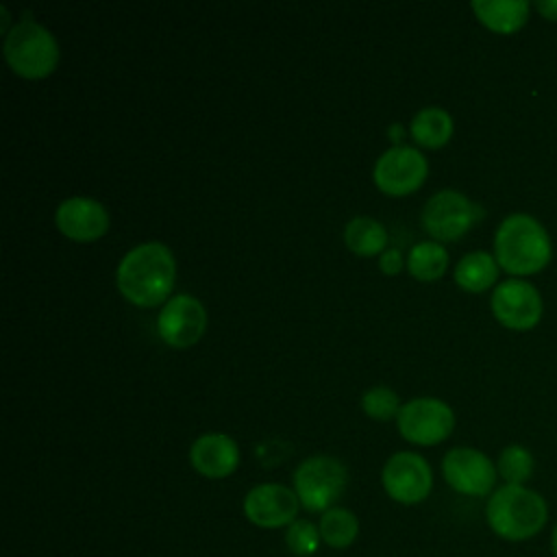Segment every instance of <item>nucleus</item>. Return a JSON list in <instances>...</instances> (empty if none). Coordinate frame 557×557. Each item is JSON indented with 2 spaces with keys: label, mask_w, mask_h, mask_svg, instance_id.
Listing matches in <instances>:
<instances>
[{
  "label": "nucleus",
  "mask_w": 557,
  "mask_h": 557,
  "mask_svg": "<svg viewBox=\"0 0 557 557\" xmlns=\"http://www.w3.org/2000/svg\"><path fill=\"white\" fill-rule=\"evenodd\" d=\"M176 281V261L161 242H146L131 248L115 270L120 294L137 307H157L170 300Z\"/></svg>",
  "instance_id": "nucleus-1"
},
{
  "label": "nucleus",
  "mask_w": 557,
  "mask_h": 557,
  "mask_svg": "<svg viewBox=\"0 0 557 557\" xmlns=\"http://www.w3.org/2000/svg\"><path fill=\"white\" fill-rule=\"evenodd\" d=\"M548 500L527 485H500L485 503V522L490 531L505 542H529L548 524Z\"/></svg>",
  "instance_id": "nucleus-2"
},
{
  "label": "nucleus",
  "mask_w": 557,
  "mask_h": 557,
  "mask_svg": "<svg viewBox=\"0 0 557 557\" xmlns=\"http://www.w3.org/2000/svg\"><path fill=\"white\" fill-rule=\"evenodd\" d=\"M494 259L516 278L537 274L553 259L550 235L533 215L511 213L494 233Z\"/></svg>",
  "instance_id": "nucleus-3"
},
{
  "label": "nucleus",
  "mask_w": 557,
  "mask_h": 557,
  "mask_svg": "<svg viewBox=\"0 0 557 557\" xmlns=\"http://www.w3.org/2000/svg\"><path fill=\"white\" fill-rule=\"evenodd\" d=\"M2 50L9 67L28 81L50 76L61 57L54 35L28 17L7 30Z\"/></svg>",
  "instance_id": "nucleus-4"
},
{
  "label": "nucleus",
  "mask_w": 557,
  "mask_h": 557,
  "mask_svg": "<svg viewBox=\"0 0 557 557\" xmlns=\"http://www.w3.org/2000/svg\"><path fill=\"white\" fill-rule=\"evenodd\" d=\"M292 483L300 507L311 513H324L344 494L348 485V470L335 457L313 455L298 463Z\"/></svg>",
  "instance_id": "nucleus-5"
},
{
  "label": "nucleus",
  "mask_w": 557,
  "mask_h": 557,
  "mask_svg": "<svg viewBox=\"0 0 557 557\" xmlns=\"http://www.w3.org/2000/svg\"><path fill=\"white\" fill-rule=\"evenodd\" d=\"M483 218V207L457 189L433 194L422 209V226L435 242L463 237Z\"/></svg>",
  "instance_id": "nucleus-6"
},
{
  "label": "nucleus",
  "mask_w": 557,
  "mask_h": 557,
  "mask_svg": "<svg viewBox=\"0 0 557 557\" xmlns=\"http://www.w3.org/2000/svg\"><path fill=\"white\" fill-rule=\"evenodd\" d=\"M396 426L407 442L418 446H435L448 440L453 433L455 411L448 403L433 396L411 398L400 407Z\"/></svg>",
  "instance_id": "nucleus-7"
},
{
  "label": "nucleus",
  "mask_w": 557,
  "mask_h": 557,
  "mask_svg": "<svg viewBox=\"0 0 557 557\" xmlns=\"http://www.w3.org/2000/svg\"><path fill=\"white\" fill-rule=\"evenodd\" d=\"M492 315L509 331H531L540 324L544 300L537 287L524 278L500 281L490 298Z\"/></svg>",
  "instance_id": "nucleus-8"
},
{
  "label": "nucleus",
  "mask_w": 557,
  "mask_h": 557,
  "mask_svg": "<svg viewBox=\"0 0 557 557\" xmlns=\"http://www.w3.org/2000/svg\"><path fill=\"white\" fill-rule=\"evenodd\" d=\"M442 474L450 490L461 496H490L496 490V463L479 448L455 446L442 459Z\"/></svg>",
  "instance_id": "nucleus-9"
},
{
  "label": "nucleus",
  "mask_w": 557,
  "mask_h": 557,
  "mask_svg": "<svg viewBox=\"0 0 557 557\" xmlns=\"http://www.w3.org/2000/svg\"><path fill=\"white\" fill-rule=\"evenodd\" d=\"M381 483L392 500L400 505H418L426 500L433 490V472L422 455L400 450L385 461Z\"/></svg>",
  "instance_id": "nucleus-10"
},
{
  "label": "nucleus",
  "mask_w": 557,
  "mask_h": 557,
  "mask_svg": "<svg viewBox=\"0 0 557 557\" xmlns=\"http://www.w3.org/2000/svg\"><path fill=\"white\" fill-rule=\"evenodd\" d=\"M429 174L426 157L411 146H392L374 163V185L387 196H409Z\"/></svg>",
  "instance_id": "nucleus-11"
},
{
  "label": "nucleus",
  "mask_w": 557,
  "mask_h": 557,
  "mask_svg": "<svg viewBox=\"0 0 557 557\" xmlns=\"http://www.w3.org/2000/svg\"><path fill=\"white\" fill-rule=\"evenodd\" d=\"M207 331L205 305L189 294L172 296L157 315V333L170 348H189Z\"/></svg>",
  "instance_id": "nucleus-12"
},
{
  "label": "nucleus",
  "mask_w": 557,
  "mask_h": 557,
  "mask_svg": "<svg viewBox=\"0 0 557 557\" xmlns=\"http://www.w3.org/2000/svg\"><path fill=\"white\" fill-rule=\"evenodd\" d=\"M244 516L259 529H281L298 520L300 500L294 487L283 483H259L244 496Z\"/></svg>",
  "instance_id": "nucleus-13"
},
{
  "label": "nucleus",
  "mask_w": 557,
  "mask_h": 557,
  "mask_svg": "<svg viewBox=\"0 0 557 557\" xmlns=\"http://www.w3.org/2000/svg\"><path fill=\"white\" fill-rule=\"evenodd\" d=\"M54 224L67 239L96 242L109 231V213L94 198L72 196L57 207Z\"/></svg>",
  "instance_id": "nucleus-14"
},
{
  "label": "nucleus",
  "mask_w": 557,
  "mask_h": 557,
  "mask_svg": "<svg viewBox=\"0 0 557 557\" xmlns=\"http://www.w3.org/2000/svg\"><path fill=\"white\" fill-rule=\"evenodd\" d=\"M189 463L205 479H226L239 466V446L226 433H202L191 442Z\"/></svg>",
  "instance_id": "nucleus-15"
},
{
  "label": "nucleus",
  "mask_w": 557,
  "mask_h": 557,
  "mask_svg": "<svg viewBox=\"0 0 557 557\" xmlns=\"http://www.w3.org/2000/svg\"><path fill=\"white\" fill-rule=\"evenodd\" d=\"M472 11L476 20L496 35H513L527 22L531 4L527 0H474Z\"/></svg>",
  "instance_id": "nucleus-16"
},
{
  "label": "nucleus",
  "mask_w": 557,
  "mask_h": 557,
  "mask_svg": "<svg viewBox=\"0 0 557 557\" xmlns=\"http://www.w3.org/2000/svg\"><path fill=\"white\" fill-rule=\"evenodd\" d=\"M498 272L500 265L496 263L494 255L485 252V250H474L463 255L453 272L455 283L470 294H481L487 292L492 285H498Z\"/></svg>",
  "instance_id": "nucleus-17"
},
{
  "label": "nucleus",
  "mask_w": 557,
  "mask_h": 557,
  "mask_svg": "<svg viewBox=\"0 0 557 557\" xmlns=\"http://www.w3.org/2000/svg\"><path fill=\"white\" fill-rule=\"evenodd\" d=\"M455 131V122L450 117L448 111L440 109V107H426L420 109L413 120H411V139L422 146V148H431L437 150L442 146H446L453 137Z\"/></svg>",
  "instance_id": "nucleus-18"
},
{
  "label": "nucleus",
  "mask_w": 557,
  "mask_h": 557,
  "mask_svg": "<svg viewBox=\"0 0 557 557\" xmlns=\"http://www.w3.org/2000/svg\"><path fill=\"white\" fill-rule=\"evenodd\" d=\"M344 244L359 257L383 255L387 250V231L381 222L359 215L344 226Z\"/></svg>",
  "instance_id": "nucleus-19"
},
{
  "label": "nucleus",
  "mask_w": 557,
  "mask_h": 557,
  "mask_svg": "<svg viewBox=\"0 0 557 557\" xmlns=\"http://www.w3.org/2000/svg\"><path fill=\"white\" fill-rule=\"evenodd\" d=\"M407 270L422 283L440 281L448 270V250L435 239L420 242L409 250Z\"/></svg>",
  "instance_id": "nucleus-20"
},
{
  "label": "nucleus",
  "mask_w": 557,
  "mask_h": 557,
  "mask_svg": "<svg viewBox=\"0 0 557 557\" xmlns=\"http://www.w3.org/2000/svg\"><path fill=\"white\" fill-rule=\"evenodd\" d=\"M318 529H320V537L326 546H331L335 550H344V548L352 546L359 535V518L350 509L331 507L329 511H324L320 516Z\"/></svg>",
  "instance_id": "nucleus-21"
},
{
  "label": "nucleus",
  "mask_w": 557,
  "mask_h": 557,
  "mask_svg": "<svg viewBox=\"0 0 557 557\" xmlns=\"http://www.w3.org/2000/svg\"><path fill=\"white\" fill-rule=\"evenodd\" d=\"M496 470L505 485H527L535 472V457L527 446L509 444L500 450Z\"/></svg>",
  "instance_id": "nucleus-22"
},
{
  "label": "nucleus",
  "mask_w": 557,
  "mask_h": 557,
  "mask_svg": "<svg viewBox=\"0 0 557 557\" xmlns=\"http://www.w3.org/2000/svg\"><path fill=\"white\" fill-rule=\"evenodd\" d=\"M320 542H322V537H320L318 524H313L307 518H298L285 529V546L296 557L315 555L320 548Z\"/></svg>",
  "instance_id": "nucleus-23"
},
{
  "label": "nucleus",
  "mask_w": 557,
  "mask_h": 557,
  "mask_svg": "<svg viewBox=\"0 0 557 557\" xmlns=\"http://www.w3.org/2000/svg\"><path fill=\"white\" fill-rule=\"evenodd\" d=\"M400 398L394 389L385 387V385H374L368 392H363L361 396V409L366 411V416H370L372 420H389L396 418L400 411Z\"/></svg>",
  "instance_id": "nucleus-24"
},
{
  "label": "nucleus",
  "mask_w": 557,
  "mask_h": 557,
  "mask_svg": "<svg viewBox=\"0 0 557 557\" xmlns=\"http://www.w3.org/2000/svg\"><path fill=\"white\" fill-rule=\"evenodd\" d=\"M403 265H405L403 255H400V250H396V248H387V250L381 255V259H379V270H381L383 274H387V276H396V274L403 270Z\"/></svg>",
  "instance_id": "nucleus-25"
},
{
  "label": "nucleus",
  "mask_w": 557,
  "mask_h": 557,
  "mask_svg": "<svg viewBox=\"0 0 557 557\" xmlns=\"http://www.w3.org/2000/svg\"><path fill=\"white\" fill-rule=\"evenodd\" d=\"M535 9L544 20L557 22V0H540L535 2Z\"/></svg>",
  "instance_id": "nucleus-26"
},
{
  "label": "nucleus",
  "mask_w": 557,
  "mask_h": 557,
  "mask_svg": "<svg viewBox=\"0 0 557 557\" xmlns=\"http://www.w3.org/2000/svg\"><path fill=\"white\" fill-rule=\"evenodd\" d=\"M387 133H389V139H392L396 146H400L398 141L403 139V126H400V124H392Z\"/></svg>",
  "instance_id": "nucleus-27"
},
{
  "label": "nucleus",
  "mask_w": 557,
  "mask_h": 557,
  "mask_svg": "<svg viewBox=\"0 0 557 557\" xmlns=\"http://www.w3.org/2000/svg\"><path fill=\"white\" fill-rule=\"evenodd\" d=\"M548 542H550V555L557 557V520L550 527V540Z\"/></svg>",
  "instance_id": "nucleus-28"
}]
</instances>
